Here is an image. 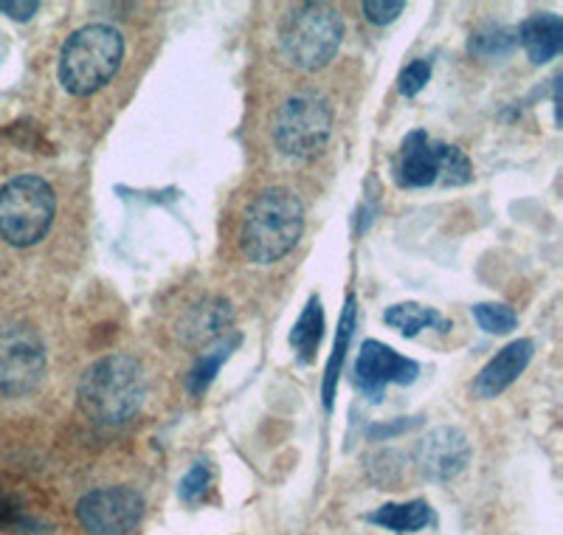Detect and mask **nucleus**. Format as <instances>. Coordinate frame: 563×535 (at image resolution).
Wrapping results in <instances>:
<instances>
[{"instance_id":"f257e3e1","label":"nucleus","mask_w":563,"mask_h":535,"mask_svg":"<svg viewBox=\"0 0 563 535\" xmlns=\"http://www.w3.org/2000/svg\"><path fill=\"white\" fill-rule=\"evenodd\" d=\"M79 406L99 426H124L133 421L147 397V375L133 356L113 352L99 358L79 381Z\"/></svg>"},{"instance_id":"f03ea898","label":"nucleus","mask_w":563,"mask_h":535,"mask_svg":"<svg viewBox=\"0 0 563 535\" xmlns=\"http://www.w3.org/2000/svg\"><path fill=\"white\" fill-rule=\"evenodd\" d=\"M305 231L301 200L285 186H271L251 200L243 220V254L256 265L288 256Z\"/></svg>"},{"instance_id":"7ed1b4c3","label":"nucleus","mask_w":563,"mask_h":535,"mask_svg":"<svg viewBox=\"0 0 563 535\" xmlns=\"http://www.w3.org/2000/svg\"><path fill=\"white\" fill-rule=\"evenodd\" d=\"M124 40L108 23H90L70 34L59 54V83L70 96H90L115 77Z\"/></svg>"},{"instance_id":"20e7f679","label":"nucleus","mask_w":563,"mask_h":535,"mask_svg":"<svg viewBox=\"0 0 563 535\" xmlns=\"http://www.w3.org/2000/svg\"><path fill=\"white\" fill-rule=\"evenodd\" d=\"M344 23L327 3H299L282 20L279 45L285 59L301 70H319L339 54Z\"/></svg>"},{"instance_id":"39448f33","label":"nucleus","mask_w":563,"mask_h":535,"mask_svg":"<svg viewBox=\"0 0 563 535\" xmlns=\"http://www.w3.org/2000/svg\"><path fill=\"white\" fill-rule=\"evenodd\" d=\"M57 215L54 189L37 175H18L0 186V240L14 249L37 245Z\"/></svg>"},{"instance_id":"423d86ee","label":"nucleus","mask_w":563,"mask_h":535,"mask_svg":"<svg viewBox=\"0 0 563 535\" xmlns=\"http://www.w3.org/2000/svg\"><path fill=\"white\" fill-rule=\"evenodd\" d=\"M333 135V110L313 94L285 99L274 119V144L282 155L310 161L324 153Z\"/></svg>"},{"instance_id":"0eeeda50","label":"nucleus","mask_w":563,"mask_h":535,"mask_svg":"<svg viewBox=\"0 0 563 535\" xmlns=\"http://www.w3.org/2000/svg\"><path fill=\"white\" fill-rule=\"evenodd\" d=\"M43 338L23 325L0 327V395L23 397L40 386L45 375Z\"/></svg>"},{"instance_id":"6e6552de","label":"nucleus","mask_w":563,"mask_h":535,"mask_svg":"<svg viewBox=\"0 0 563 535\" xmlns=\"http://www.w3.org/2000/svg\"><path fill=\"white\" fill-rule=\"evenodd\" d=\"M77 518L88 535H130L144 518V496L130 484L97 488L79 499Z\"/></svg>"},{"instance_id":"1a4fd4ad","label":"nucleus","mask_w":563,"mask_h":535,"mask_svg":"<svg viewBox=\"0 0 563 535\" xmlns=\"http://www.w3.org/2000/svg\"><path fill=\"white\" fill-rule=\"evenodd\" d=\"M420 375V363L411 358L400 356L391 347L380 345L375 338L364 341L355 361V386L372 403H380L386 395V386H409Z\"/></svg>"},{"instance_id":"9d476101","label":"nucleus","mask_w":563,"mask_h":535,"mask_svg":"<svg viewBox=\"0 0 563 535\" xmlns=\"http://www.w3.org/2000/svg\"><path fill=\"white\" fill-rule=\"evenodd\" d=\"M471 462V440L462 428L440 426L429 432L417 446V466L431 482H449L460 477Z\"/></svg>"},{"instance_id":"9b49d317","label":"nucleus","mask_w":563,"mask_h":535,"mask_svg":"<svg viewBox=\"0 0 563 535\" xmlns=\"http://www.w3.org/2000/svg\"><path fill=\"white\" fill-rule=\"evenodd\" d=\"M442 148L445 141H434L426 130H411L397 150V159L391 164L395 184L400 189H426V186L440 181L442 170Z\"/></svg>"},{"instance_id":"f8f14e48","label":"nucleus","mask_w":563,"mask_h":535,"mask_svg":"<svg viewBox=\"0 0 563 535\" xmlns=\"http://www.w3.org/2000/svg\"><path fill=\"white\" fill-rule=\"evenodd\" d=\"M532 352H536V345L530 338H519V341H510L507 347H501L476 375L474 395L482 397V401L499 397L527 370V363L532 361Z\"/></svg>"},{"instance_id":"ddd939ff","label":"nucleus","mask_w":563,"mask_h":535,"mask_svg":"<svg viewBox=\"0 0 563 535\" xmlns=\"http://www.w3.org/2000/svg\"><path fill=\"white\" fill-rule=\"evenodd\" d=\"M234 327V310L223 299L195 302L189 310L180 316L178 336L189 347H209L223 341Z\"/></svg>"},{"instance_id":"4468645a","label":"nucleus","mask_w":563,"mask_h":535,"mask_svg":"<svg viewBox=\"0 0 563 535\" xmlns=\"http://www.w3.org/2000/svg\"><path fill=\"white\" fill-rule=\"evenodd\" d=\"M519 43L525 45L527 57L536 65L555 59L563 48V20L552 12H541L527 18L516 32Z\"/></svg>"},{"instance_id":"2eb2a0df","label":"nucleus","mask_w":563,"mask_h":535,"mask_svg":"<svg viewBox=\"0 0 563 535\" xmlns=\"http://www.w3.org/2000/svg\"><path fill=\"white\" fill-rule=\"evenodd\" d=\"M321 338H324V307H321L319 296H310L305 310H301L299 321L290 330V347H294L299 363H313L316 352L321 347Z\"/></svg>"},{"instance_id":"dca6fc26","label":"nucleus","mask_w":563,"mask_h":535,"mask_svg":"<svg viewBox=\"0 0 563 535\" xmlns=\"http://www.w3.org/2000/svg\"><path fill=\"white\" fill-rule=\"evenodd\" d=\"M369 522L378 527L391 529V533H417V529L429 527L431 507L422 499H411V502L400 504H384V507L372 510Z\"/></svg>"},{"instance_id":"f3484780","label":"nucleus","mask_w":563,"mask_h":535,"mask_svg":"<svg viewBox=\"0 0 563 535\" xmlns=\"http://www.w3.org/2000/svg\"><path fill=\"white\" fill-rule=\"evenodd\" d=\"M0 529L18 535H43L48 529V522L37 516L34 510H29L26 499L18 491L0 484Z\"/></svg>"},{"instance_id":"a211bd4d","label":"nucleus","mask_w":563,"mask_h":535,"mask_svg":"<svg viewBox=\"0 0 563 535\" xmlns=\"http://www.w3.org/2000/svg\"><path fill=\"white\" fill-rule=\"evenodd\" d=\"M519 37H516V29L496 26V23H487V26L476 29L471 37H467V54L476 59H505L516 52Z\"/></svg>"},{"instance_id":"6ab92c4d","label":"nucleus","mask_w":563,"mask_h":535,"mask_svg":"<svg viewBox=\"0 0 563 535\" xmlns=\"http://www.w3.org/2000/svg\"><path fill=\"white\" fill-rule=\"evenodd\" d=\"M238 345H240V336L238 332H231V338H223V341L214 345V350L203 352V356L198 358V363H195L192 372H189V392H192L195 397H200L206 389L211 386V381L218 378L220 367L229 361L231 350H234Z\"/></svg>"},{"instance_id":"aec40b11","label":"nucleus","mask_w":563,"mask_h":535,"mask_svg":"<svg viewBox=\"0 0 563 535\" xmlns=\"http://www.w3.org/2000/svg\"><path fill=\"white\" fill-rule=\"evenodd\" d=\"M384 321L389 327H395L397 332H404L406 338H415L417 332L426 330V327L442 325L440 313L434 307H422L417 302H404V305H391L384 313Z\"/></svg>"},{"instance_id":"412c9836","label":"nucleus","mask_w":563,"mask_h":535,"mask_svg":"<svg viewBox=\"0 0 563 535\" xmlns=\"http://www.w3.org/2000/svg\"><path fill=\"white\" fill-rule=\"evenodd\" d=\"M352 327H355V299H346L344 316H341L339 325V338H335L333 356H330V363H327V375H324V406L333 408V395H335V383H339L341 363H344L346 345L352 338Z\"/></svg>"},{"instance_id":"4be33fe9","label":"nucleus","mask_w":563,"mask_h":535,"mask_svg":"<svg viewBox=\"0 0 563 535\" xmlns=\"http://www.w3.org/2000/svg\"><path fill=\"white\" fill-rule=\"evenodd\" d=\"M474 319L479 321V327L490 336H505V332L516 330L519 325V313L507 305H493V302H482V305L471 307Z\"/></svg>"},{"instance_id":"5701e85b","label":"nucleus","mask_w":563,"mask_h":535,"mask_svg":"<svg viewBox=\"0 0 563 535\" xmlns=\"http://www.w3.org/2000/svg\"><path fill=\"white\" fill-rule=\"evenodd\" d=\"M440 181L445 186H465L474 181V164H471V159H467L460 148H454V144H445V148H442Z\"/></svg>"},{"instance_id":"b1692460","label":"nucleus","mask_w":563,"mask_h":535,"mask_svg":"<svg viewBox=\"0 0 563 535\" xmlns=\"http://www.w3.org/2000/svg\"><path fill=\"white\" fill-rule=\"evenodd\" d=\"M209 484H211V468L206 466V462H195V466L186 471V477L180 479L178 493L184 502L195 504L203 499V493L209 491Z\"/></svg>"},{"instance_id":"393cba45","label":"nucleus","mask_w":563,"mask_h":535,"mask_svg":"<svg viewBox=\"0 0 563 535\" xmlns=\"http://www.w3.org/2000/svg\"><path fill=\"white\" fill-rule=\"evenodd\" d=\"M431 79V59H415V63L406 65L400 70V79H397V88L404 96H417Z\"/></svg>"},{"instance_id":"a878e982","label":"nucleus","mask_w":563,"mask_h":535,"mask_svg":"<svg viewBox=\"0 0 563 535\" xmlns=\"http://www.w3.org/2000/svg\"><path fill=\"white\" fill-rule=\"evenodd\" d=\"M404 12H406L404 0H386V3H378V0H366L364 3V14L372 26H389V23H395V20L400 18Z\"/></svg>"},{"instance_id":"bb28decb","label":"nucleus","mask_w":563,"mask_h":535,"mask_svg":"<svg viewBox=\"0 0 563 535\" xmlns=\"http://www.w3.org/2000/svg\"><path fill=\"white\" fill-rule=\"evenodd\" d=\"M40 3H34V0H29V3H9V0H0V14H7V18L18 20V23H23V20H32L34 14H37Z\"/></svg>"},{"instance_id":"cd10ccee","label":"nucleus","mask_w":563,"mask_h":535,"mask_svg":"<svg viewBox=\"0 0 563 535\" xmlns=\"http://www.w3.org/2000/svg\"><path fill=\"white\" fill-rule=\"evenodd\" d=\"M415 426H420V421H397V423H391V426H375L369 432V437L372 440H378V437H391V434H400V432H409V428H415Z\"/></svg>"}]
</instances>
